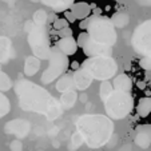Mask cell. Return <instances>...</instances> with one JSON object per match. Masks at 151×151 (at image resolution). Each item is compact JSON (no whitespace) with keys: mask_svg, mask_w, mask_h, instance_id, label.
Instances as JSON below:
<instances>
[{"mask_svg":"<svg viewBox=\"0 0 151 151\" xmlns=\"http://www.w3.org/2000/svg\"><path fill=\"white\" fill-rule=\"evenodd\" d=\"M15 91L19 96L20 109L24 111L43 114L50 120L60 115V104L48 94L46 88L40 86L23 79L16 82Z\"/></svg>","mask_w":151,"mask_h":151,"instance_id":"obj_1","label":"cell"},{"mask_svg":"<svg viewBox=\"0 0 151 151\" xmlns=\"http://www.w3.org/2000/svg\"><path fill=\"white\" fill-rule=\"evenodd\" d=\"M78 134L92 148L104 146L114 132V123L109 116L100 114L83 115L76 122Z\"/></svg>","mask_w":151,"mask_h":151,"instance_id":"obj_2","label":"cell"},{"mask_svg":"<svg viewBox=\"0 0 151 151\" xmlns=\"http://www.w3.org/2000/svg\"><path fill=\"white\" fill-rule=\"evenodd\" d=\"M86 22H87L86 31L95 42L107 46H114L116 43V29L111 19L102 15H95L92 17H87Z\"/></svg>","mask_w":151,"mask_h":151,"instance_id":"obj_3","label":"cell"},{"mask_svg":"<svg viewBox=\"0 0 151 151\" xmlns=\"http://www.w3.org/2000/svg\"><path fill=\"white\" fill-rule=\"evenodd\" d=\"M82 68H84L92 76V79L96 80H110L114 78L118 72V64L112 56H91L87 58L80 64Z\"/></svg>","mask_w":151,"mask_h":151,"instance_id":"obj_4","label":"cell"},{"mask_svg":"<svg viewBox=\"0 0 151 151\" xmlns=\"http://www.w3.org/2000/svg\"><path fill=\"white\" fill-rule=\"evenodd\" d=\"M103 103H104L107 116L115 120L126 118L134 109V99H132L131 92H122L114 90L103 100Z\"/></svg>","mask_w":151,"mask_h":151,"instance_id":"obj_5","label":"cell"},{"mask_svg":"<svg viewBox=\"0 0 151 151\" xmlns=\"http://www.w3.org/2000/svg\"><path fill=\"white\" fill-rule=\"evenodd\" d=\"M28 44L34 56L48 60L51 54V46H50V32L46 26H37L32 23V27L28 29Z\"/></svg>","mask_w":151,"mask_h":151,"instance_id":"obj_6","label":"cell"},{"mask_svg":"<svg viewBox=\"0 0 151 151\" xmlns=\"http://www.w3.org/2000/svg\"><path fill=\"white\" fill-rule=\"evenodd\" d=\"M48 62H50L48 67L42 75V82L44 84H50V83L55 82V79L62 76L70 67L68 56L64 55L56 47H51V54H50Z\"/></svg>","mask_w":151,"mask_h":151,"instance_id":"obj_7","label":"cell"},{"mask_svg":"<svg viewBox=\"0 0 151 151\" xmlns=\"http://www.w3.org/2000/svg\"><path fill=\"white\" fill-rule=\"evenodd\" d=\"M131 43L138 54L151 58V20H147L135 28Z\"/></svg>","mask_w":151,"mask_h":151,"instance_id":"obj_8","label":"cell"},{"mask_svg":"<svg viewBox=\"0 0 151 151\" xmlns=\"http://www.w3.org/2000/svg\"><path fill=\"white\" fill-rule=\"evenodd\" d=\"M78 47L83 50L84 55L87 58L91 56H102V55H106V56H111L114 50H112V46H107V44H100V43L95 42L94 39H91L87 31H83L79 34L78 36Z\"/></svg>","mask_w":151,"mask_h":151,"instance_id":"obj_9","label":"cell"},{"mask_svg":"<svg viewBox=\"0 0 151 151\" xmlns=\"http://www.w3.org/2000/svg\"><path fill=\"white\" fill-rule=\"evenodd\" d=\"M72 78H74L75 88L79 90V91H84L86 88H88L90 86H91L92 80H94L91 75L86 71L84 68H82V67H79L78 70H75Z\"/></svg>","mask_w":151,"mask_h":151,"instance_id":"obj_10","label":"cell"},{"mask_svg":"<svg viewBox=\"0 0 151 151\" xmlns=\"http://www.w3.org/2000/svg\"><path fill=\"white\" fill-rule=\"evenodd\" d=\"M135 145L142 148H147L151 145V124H143L137 128Z\"/></svg>","mask_w":151,"mask_h":151,"instance_id":"obj_11","label":"cell"},{"mask_svg":"<svg viewBox=\"0 0 151 151\" xmlns=\"http://www.w3.org/2000/svg\"><path fill=\"white\" fill-rule=\"evenodd\" d=\"M55 47L58 50L63 52L64 55L67 56H71L74 55L75 52L78 51V43H76V39H74V36H67V37H60V40H58L55 43Z\"/></svg>","mask_w":151,"mask_h":151,"instance_id":"obj_12","label":"cell"},{"mask_svg":"<svg viewBox=\"0 0 151 151\" xmlns=\"http://www.w3.org/2000/svg\"><path fill=\"white\" fill-rule=\"evenodd\" d=\"M70 11L72 12V15L75 16V19L78 20H83L91 15L92 12V6L86 1H79V3H74L70 7Z\"/></svg>","mask_w":151,"mask_h":151,"instance_id":"obj_13","label":"cell"},{"mask_svg":"<svg viewBox=\"0 0 151 151\" xmlns=\"http://www.w3.org/2000/svg\"><path fill=\"white\" fill-rule=\"evenodd\" d=\"M112 87L116 91L122 92H131L132 90V80L131 78L126 74H119L114 76V82H112Z\"/></svg>","mask_w":151,"mask_h":151,"instance_id":"obj_14","label":"cell"},{"mask_svg":"<svg viewBox=\"0 0 151 151\" xmlns=\"http://www.w3.org/2000/svg\"><path fill=\"white\" fill-rule=\"evenodd\" d=\"M40 3L51 8L54 12H64L66 9H70V7L74 4V0H39Z\"/></svg>","mask_w":151,"mask_h":151,"instance_id":"obj_15","label":"cell"},{"mask_svg":"<svg viewBox=\"0 0 151 151\" xmlns=\"http://www.w3.org/2000/svg\"><path fill=\"white\" fill-rule=\"evenodd\" d=\"M56 90L59 92H66L70 91V90H75V86H74V78L72 75L70 74H63L62 76L58 78V82H56Z\"/></svg>","mask_w":151,"mask_h":151,"instance_id":"obj_16","label":"cell"},{"mask_svg":"<svg viewBox=\"0 0 151 151\" xmlns=\"http://www.w3.org/2000/svg\"><path fill=\"white\" fill-rule=\"evenodd\" d=\"M110 19H111V22H112L115 28H124V27L130 23V15L124 11L115 12Z\"/></svg>","mask_w":151,"mask_h":151,"instance_id":"obj_17","label":"cell"},{"mask_svg":"<svg viewBox=\"0 0 151 151\" xmlns=\"http://www.w3.org/2000/svg\"><path fill=\"white\" fill-rule=\"evenodd\" d=\"M137 112L140 118H146L151 114V96H145L138 102Z\"/></svg>","mask_w":151,"mask_h":151,"instance_id":"obj_18","label":"cell"},{"mask_svg":"<svg viewBox=\"0 0 151 151\" xmlns=\"http://www.w3.org/2000/svg\"><path fill=\"white\" fill-rule=\"evenodd\" d=\"M76 99H78V95L74 90H70V91H66L62 94V98H60V103L62 106L64 107L66 110L71 109L72 106L76 103Z\"/></svg>","mask_w":151,"mask_h":151,"instance_id":"obj_19","label":"cell"},{"mask_svg":"<svg viewBox=\"0 0 151 151\" xmlns=\"http://www.w3.org/2000/svg\"><path fill=\"white\" fill-rule=\"evenodd\" d=\"M32 20H34V24H37V26H47L48 23V15L44 9H37L36 12L32 16Z\"/></svg>","mask_w":151,"mask_h":151,"instance_id":"obj_20","label":"cell"},{"mask_svg":"<svg viewBox=\"0 0 151 151\" xmlns=\"http://www.w3.org/2000/svg\"><path fill=\"white\" fill-rule=\"evenodd\" d=\"M11 110V103H9V99L0 91V119L4 118Z\"/></svg>","mask_w":151,"mask_h":151,"instance_id":"obj_21","label":"cell"},{"mask_svg":"<svg viewBox=\"0 0 151 151\" xmlns=\"http://www.w3.org/2000/svg\"><path fill=\"white\" fill-rule=\"evenodd\" d=\"M114 91V87H112V83H110V80H103L102 84H100V88H99V95H100V99L102 102L109 96L111 92Z\"/></svg>","mask_w":151,"mask_h":151,"instance_id":"obj_22","label":"cell"},{"mask_svg":"<svg viewBox=\"0 0 151 151\" xmlns=\"http://www.w3.org/2000/svg\"><path fill=\"white\" fill-rule=\"evenodd\" d=\"M11 87H12V80L9 79V76L6 72L0 70V91L1 92L8 91V90H11Z\"/></svg>","mask_w":151,"mask_h":151,"instance_id":"obj_23","label":"cell"},{"mask_svg":"<svg viewBox=\"0 0 151 151\" xmlns=\"http://www.w3.org/2000/svg\"><path fill=\"white\" fill-rule=\"evenodd\" d=\"M39 60L36 59V56H31V58H28L27 59V62H26V67H24V72L26 74H28V71H29V68H34V71L36 72L37 70H39Z\"/></svg>","mask_w":151,"mask_h":151,"instance_id":"obj_24","label":"cell"},{"mask_svg":"<svg viewBox=\"0 0 151 151\" xmlns=\"http://www.w3.org/2000/svg\"><path fill=\"white\" fill-rule=\"evenodd\" d=\"M51 34L58 35V36H60V37H67V36H72V35H74V31H72L70 27H66V28L58 29V31L56 29H52Z\"/></svg>","mask_w":151,"mask_h":151,"instance_id":"obj_25","label":"cell"},{"mask_svg":"<svg viewBox=\"0 0 151 151\" xmlns=\"http://www.w3.org/2000/svg\"><path fill=\"white\" fill-rule=\"evenodd\" d=\"M68 22H67L66 17H58L56 20H55L54 23H52V27H54V29H62V28H66V27H68Z\"/></svg>","mask_w":151,"mask_h":151,"instance_id":"obj_26","label":"cell"},{"mask_svg":"<svg viewBox=\"0 0 151 151\" xmlns=\"http://www.w3.org/2000/svg\"><path fill=\"white\" fill-rule=\"evenodd\" d=\"M139 66L146 71H151V58L148 56H142L139 60Z\"/></svg>","mask_w":151,"mask_h":151,"instance_id":"obj_27","label":"cell"},{"mask_svg":"<svg viewBox=\"0 0 151 151\" xmlns=\"http://www.w3.org/2000/svg\"><path fill=\"white\" fill-rule=\"evenodd\" d=\"M11 150L12 151H22L23 150V145H22V142H20V140H14V142L11 143Z\"/></svg>","mask_w":151,"mask_h":151,"instance_id":"obj_28","label":"cell"},{"mask_svg":"<svg viewBox=\"0 0 151 151\" xmlns=\"http://www.w3.org/2000/svg\"><path fill=\"white\" fill-rule=\"evenodd\" d=\"M63 14H64V17L67 19V22H68V23H74L75 20H76V19H75V16L72 15V12L68 11V9H66V11L63 12Z\"/></svg>","mask_w":151,"mask_h":151,"instance_id":"obj_29","label":"cell"},{"mask_svg":"<svg viewBox=\"0 0 151 151\" xmlns=\"http://www.w3.org/2000/svg\"><path fill=\"white\" fill-rule=\"evenodd\" d=\"M139 6L143 7H151V0H137Z\"/></svg>","mask_w":151,"mask_h":151,"instance_id":"obj_30","label":"cell"},{"mask_svg":"<svg viewBox=\"0 0 151 151\" xmlns=\"http://www.w3.org/2000/svg\"><path fill=\"white\" fill-rule=\"evenodd\" d=\"M56 12H52L51 15H48V23H54L55 20H56Z\"/></svg>","mask_w":151,"mask_h":151,"instance_id":"obj_31","label":"cell"},{"mask_svg":"<svg viewBox=\"0 0 151 151\" xmlns=\"http://www.w3.org/2000/svg\"><path fill=\"white\" fill-rule=\"evenodd\" d=\"M71 67H72V70H78V68L80 67V64H79L78 62H72V63H71Z\"/></svg>","mask_w":151,"mask_h":151,"instance_id":"obj_32","label":"cell"},{"mask_svg":"<svg viewBox=\"0 0 151 151\" xmlns=\"http://www.w3.org/2000/svg\"><path fill=\"white\" fill-rule=\"evenodd\" d=\"M92 12H94L95 15H100V12H102V9H100V8H95V9H92Z\"/></svg>","mask_w":151,"mask_h":151,"instance_id":"obj_33","label":"cell"},{"mask_svg":"<svg viewBox=\"0 0 151 151\" xmlns=\"http://www.w3.org/2000/svg\"><path fill=\"white\" fill-rule=\"evenodd\" d=\"M138 87H139V88H145V83H138Z\"/></svg>","mask_w":151,"mask_h":151,"instance_id":"obj_34","label":"cell"},{"mask_svg":"<svg viewBox=\"0 0 151 151\" xmlns=\"http://www.w3.org/2000/svg\"><path fill=\"white\" fill-rule=\"evenodd\" d=\"M4 1H7V3H9V1H12V0H4Z\"/></svg>","mask_w":151,"mask_h":151,"instance_id":"obj_35","label":"cell"}]
</instances>
